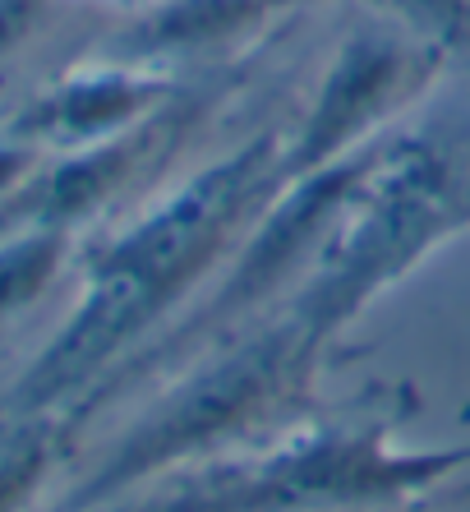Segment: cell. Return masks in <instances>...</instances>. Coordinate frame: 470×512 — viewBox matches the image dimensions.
<instances>
[{
  "instance_id": "obj_1",
  "label": "cell",
  "mask_w": 470,
  "mask_h": 512,
  "mask_svg": "<svg viewBox=\"0 0 470 512\" xmlns=\"http://www.w3.org/2000/svg\"><path fill=\"white\" fill-rule=\"evenodd\" d=\"M249 171H254V153L194 180L166 213L139 227L102 263L83 310L74 314L65 337L37 360V370L19 388L24 402H51L65 388H74L97 360L111 356V346L130 337L134 323L148 319V310L176 286V277H185L189 263H199L217 227L235 213V203L249 185Z\"/></svg>"
},
{
  "instance_id": "obj_2",
  "label": "cell",
  "mask_w": 470,
  "mask_h": 512,
  "mask_svg": "<svg viewBox=\"0 0 470 512\" xmlns=\"http://www.w3.org/2000/svg\"><path fill=\"white\" fill-rule=\"evenodd\" d=\"M56 254V236H28L0 250V319L42 291V282L56 273Z\"/></svg>"
},
{
  "instance_id": "obj_3",
  "label": "cell",
  "mask_w": 470,
  "mask_h": 512,
  "mask_svg": "<svg viewBox=\"0 0 470 512\" xmlns=\"http://www.w3.org/2000/svg\"><path fill=\"white\" fill-rule=\"evenodd\" d=\"M37 476H42V448H37V443L5 457V462H0V512L19 508V503L28 499V489L37 485Z\"/></svg>"
}]
</instances>
